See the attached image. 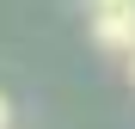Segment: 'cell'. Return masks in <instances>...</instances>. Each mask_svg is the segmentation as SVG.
Wrapping results in <instances>:
<instances>
[{"label":"cell","instance_id":"6da1fadb","mask_svg":"<svg viewBox=\"0 0 135 129\" xmlns=\"http://www.w3.org/2000/svg\"><path fill=\"white\" fill-rule=\"evenodd\" d=\"M86 25H92L98 49H135V0H86Z\"/></svg>","mask_w":135,"mask_h":129},{"label":"cell","instance_id":"7a4b0ae2","mask_svg":"<svg viewBox=\"0 0 135 129\" xmlns=\"http://www.w3.org/2000/svg\"><path fill=\"white\" fill-rule=\"evenodd\" d=\"M0 129H12V98L0 92Z\"/></svg>","mask_w":135,"mask_h":129},{"label":"cell","instance_id":"3957f363","mask_svg":"<svg viewBox=\"0 0 135 129\" xmlns=\"http://www.w3.org/2000/svg\"><path fill=\"white\" fill-rule=\"evenodd\" d=\"M129 80H135V49H129Z\"/></svg>","mask_w":135,"mask_h":129}]
</instances>
